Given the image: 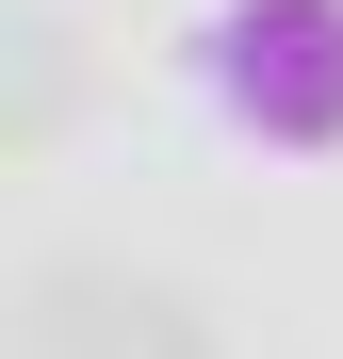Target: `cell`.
<instances>
[{
	"instance_id": "obj_3",
	"label": "cell",
	"mask_w": 343,
	"mask_h": 359,
	"mask_svg": "<svg viewBox=\"0 0 343 359\" xmlns=\"http://www.w3.org/2000/svg\"><path fill=\"white\" fill-rule=\"evenodd\" d=\"M49 114H66V17H17V114H0V147H49Z\"/></svg>"
},
{
	"instance_id": "obj_1",
	"label": "cell",
	"mask_w": 343,
	"mask_h": 359,
	"mask_svg": "<svg viewBox=\"0 0 343 359\" xmlns=\"http://www.w3.org/2000/svg\"><path fill=\"white\" fill-rule=\"evenodd\" d=\"M213 98L278 147L343 131V0H229L213 17Z\"/></svg>"
},
{
	"instance_id": "obj_2",
	"label": "cell",
	"mask_w": 343,
	"mask_h": 359,
	"mask_svg": "<svg viewBox=\"0 0 343 359\" xmlns=\"http://www.w3.org/2000/svg\"><path fill=\"white\" fill-rule=\"evenodd\" d=\"M17 359H213V311L180 278H131V262H33Z\"/></svg>"
}]
</instances>
